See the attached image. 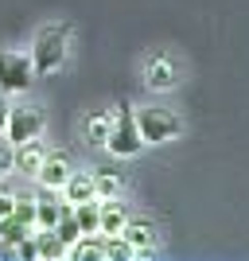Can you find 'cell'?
I'll use <instances>...</instances> for the list:
<instances>
[{
    "label": "cell",
    "instance_id": "obj_11",
    "mask_svg": "<svg viewBox=\"0 0 249 261\" xmlns=\"http://www.w3.org/2000/svg\"><path fill=\"white\" fill-rule=\"evenodd\" d=\"M66 257H74V261H109V253H105V234H82L78 242H70V246H66Z\"/></svg>",
    "mask_w": 249,
    "mask_h": 261
},
{
    "label": "cell",
    "instance_id": "obj_18",
    "mask_svg": "<svg viewBox=\"0 0 249 261\" xmlns=\"http://www.w3.org/2000/svg\"><path fill=\"white\" fill-rule=\"evenodd\" d=\"M12 218H16V222H23L27 230H35V199H32V195H16Z\"/></svg>",
    "mask_w": 249,
    "mask_h": 261
},
{
    "label": "cell",
    "instance_id": "obj_14",
    "mask_svg": "<svg viewBox=\"0 0 249 261\" xmlns=\"http://www.w3.org/2000/svg\"><path fill=\"white\" fill-rule=\"evenodd\" d=\"M113 117H117V109H101V113L86 117V125H82V137H86V144H101V148H105L109 129H113Z\"/></svg>",
    "mask_w": 249,
    "mask_h": 261
},
{
    "label": "cell",
    "instance_id": "obj_15",
    "mask_svg": "<svg viewBox=\"0 0 249 261\" xmlns=\"http://www.w3.org/2000/svg\"><path fill=\"white\" fill-rule=\"evenodd\" d=\"M35 257L39 261H54V257H66V242L54 234V230H35Z\"/></svg>",
    "mask_w": 249,
    "mask_h": 261
},
{
    "label": "cell",
    "instance_id": "obj_9",
    "mask_svg": "<svg viewBox=\"0 0 249 261\" xmlns=\"http://www.w3.org/2000/svg\"><path fill=\"white\" fill-rule=\"evenodd\" d=\"M121 238L132 246L136 257H148V253L156 250V226H152L148 218H129V226L121 230Z\"/></svg>",
    "mask_w": 249,
    "mask_h": 261
},
{
    "label": "cell",
    "instance_id": "obj_20",
    "mask_svg": "<svg viewBox=\"0 0 249 261\" xmlns=\"http://www.w3.org/2000/svg\"><path fill=\"white\" fill-rule=\"evenodd\" d=\"M12 172V144H0V179Z\"/></svg>",
    "mask_w": 249,
    "mask_h": 261
},
{
    "label": "cell",
    "instance_id": "obj_16",
    "mask_svg": "<svg viewBox=\"0 0 249 261\" xmlns=\"http://www.w3.org/2000/svg\"><path fill=\"white\" fill-rule=\"evenodd\" d=\"M94 187H98V199H113V195H121L125 191V175L121 172H113V168H94Z\"/></svg>",
    "mask_w": 249,
    "mask_h": 261
},
{
    "label": "cell",
    "instance_id": "obj_7",
    "mask_svg": "<svg viewBox=\"0 0 249 261\" xmlns=\"http://www.w3.org/2000/svg\"><path fill=\"white\" fill-rule=\"evenodd\" d=\"M129 211H125V203H121V195L113 199H98V234H105V238H113V234H121V230L129 226Z\"/></svg>",
    "mask_w": 249,
    "mask_h": 261
},
{
    "label": "cell",
    "instance_id": "obj_1",
    "mask_svg": "<svg viewBox=\"0 0 249 261\" xmlns=\"http://www.w3.org/2000/svg\"><path fill=\"white\" fill-rule=\"evenodd\" d=\"M66 51H70V23H47L35 32L32 43V70L35 74H54L59 66L66 63Z\"/></svg>",
    "mask_w": 249,
    "mask_h": 261
},
{
    "label": "cell",
    "instance_id": "obj_4",
    "mask_svg": "<svg viewBox=\"0 0 249 261\" xmlns=\"http://www.w3.org/2000/svg\"><path fill=\"white\" fill-rule=\"evenodd\" d=\"M43 109L35 106H8V125H4V137L8 144H23V141H35L43 137Z\"/></svg>",
    "mask_w": 249,
    "mask_h": 261
},
{
    "label": "cell",
    "instance_id": "obj_8",
    "mask_svg": "<svg viewBox=\"0 0 249 261\" xmlns=\"http://www.w3.org/2000/svg\"><path fill=\"white\" fill-rule=\"evenodd\" d=\"M39 187H51V191H63V184L70 179V160L63 152H47L43 164H39V172H35Z\"/></svg>",
    "mask_w": 249,
    "mask_h": 261
},
{
    "label": "cell",
    "instance_id": "obj_6",
    "mask_svg": "<svg viewBox=\"0 0 249 261\" xmlns=\"http://www.w3.org/2000/svg\"><path fill=\"white\" fill-rule=\"evenodd\" d=\"M144 86L152 94H168V90L179 86V63H175L172 55H152L148 63H144Z\"/></svg>",
    "mask_w": 249,
    "mask_h": 261
},
{
    "label": "cell",
    "instance_id": "obj_21",
    "mask_svg": "<svg viewBox=\"0 0 249 261\" xmlns=\"http://www.w3.org/2000/svg\"><path fill=\"white\" fill-rule=\"evenodd\" d=\"M4 125H8V101H4V90H0V133H4Z\"/></svg>",
    "mask_w": 249,
    "mask_h": 261
},
{
    "label": "cell",
    "instance_id": "obj_5",
    "mask_svg": "<svg viewBox=\"0 0 249 261\" xmlns=\"http://www.w3.org/2000/svg\"><path fill=\"white\" fill-rule=\"evenodd\" d=\"M32 55H20V51H4L0 47V90L4 94H23L32 86Z\"/></svg>",
    "mask_w": 249,
    "mask_h": 261
},
{
    "label": "cell",
    "instance_id": "obj_10",
    "mask_svg": "<svg viewBox=\"0 0 249 261\" xmlns=\"http://www.w3.org/2000/svg\"><path fill=\"white\" fill-rule=\"evenodd\" d=\"M43 156H47V148L39 144V137H35V141H23V144H12V172L35 175L39 164H43Z\"/></svg>",
    "mask_w": 249,
    "mask_h": 261
},
{
    "label": "cell",
    "instance_id": "obj_2",
    "mask_svg": "<svg viewBox=\"0 0 249 261\" xmlns=\"http://www.w3.org/2000/svg\"><path fill=\"white\" fill-rule=\"evenodd\" d=\"M105 148L117 156V160H132V156L144 152V137H141V125H136V106H132V101H121Z\"/></svg>",
    "mask_w": 249,
    "mask_h": 261
},
{
    "label": "cell",
    "instance_id": "obj_19",
    "mask_svg": "<svg viewBox=\"0 0 249 261\" xmlns=\"http://www.w3.org/2000/svg\"><path fill=\"white\" fill-rule=\"evenodd\" d=\"M12 207H16V191H8V187H0V218H8Z\"/></svg>",
    "mask_w": 249,
    "mask_h": 261
},
{
    "label": "cell",
    "instance_id": "obj_13",
    "mask_svg": "<svg viewBox=\"0 0 249 261\" xmlns=\"http://www.w3.org/2000/svg\"><path fill=\"white\" fill-rule=\"evenodd\" d=\"M86 199H98V187H94V175L90 172H70V179L63 184V203H86Z\"/></svg>",
    "mask_w": 249,
    "mask_h": 261
},
{
    "label": "cell",
    "instance_id": "obj_3",
    "mask_svg": "<svg viewBox=\"0 0 249 261\" xmlns=\"http://www.w3.org/2000/svg\"><path fill=\"white\" fill-rule=\"evenodd\" d=\"M136 125L144 144H168L183 133V117L168 106H136Z\"/></svg>",
    "mask_w": 249,
    "mask_h": 261
},
{
    "label": "cell",
    "instance_id": "obj_17",
    "mask_svg": "<svg viewBox=\"0 0 249 261\" xmlns=\"http://www.w3.org/2000/svg\"><path fill=\"white\" fill-rule=\"evenodd\" d=\"M74 218L82 234H98V199H86V203H74Z\"/></svg>",
    "mask_w": 249,
    "mask_h": 261
},
{
    "label": "cell",
    "instance_id": "obj_12",
    "mask_svg": "<svg viewBox=\"0 0 249 261\" xmlns=\"http://www.w3.org/2000/svg\"><path fill=\"white\" fill-rule=\"evenodd\" d=\"M59 211H63V203H59V191H51V187H39V195H35V230H51L54 222H59Z\"/></svg>",
    "mask_w": 249,
    "mask_h": 261
}]
</instances>
